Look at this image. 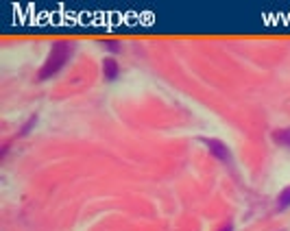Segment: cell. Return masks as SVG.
Listing matches in <instances>:
<instances>
[{
	"instance_id": "cell-1",
	"label": "cell",
	"mask_w": 290,
	"mask_h": 231,
	"mask_svg": "<svg viewBox=\"0 0 290 231\" xmlns=\"http://www.w3.org/2000/svg\"><path fill=\"white\" fill-rule=\"evenodd\" d=\"M68 57H70V44H66V42H57V44L53 46V50H50L44 68L40 70V79H48V76L57 74V72L66 66Z\"/></svg>"
},
{
	"instance_id": "cell-4",
	"label": "cell",
	"mask_w": 290,
	"mask_h": 231,
	"mask_svg": "<svg viewBox=\"0 0 290 231\" xmlns=\"http://www.w3.org/2000/svg\"><path fill=\"white\" fill-rule=\"evenodd\" d=\"M277 205H279V209H286V207H290V187H286V190L279 194Z\"/></svg>"
},
{
	"instance_id": "cell-3",
	"label": "cell",
	"mask_w": 290,
	"mask_h": 231,
	"mask_svg": "<svg viewBox=\"0 0 290 231\" xmlns=\"http://www.w3.org/2000/svg\"><path fill=\"white\" fill-rule=\"evenodd\" d=\"M103 70H105V79L107 81H114L116 76H118V63L114 59H105L103 61Z\"/></svg>"
},
{
	"instance_id": "cell-5",
	"label": "cell",
	"mask_w": 290,
	"mask_h": 231,
	"mask_svg": "<svg viewBox=\"0 0 290 231\" xmlns=\"http://www.w3.org/2000/svg\"><path fill=\"white\" fill-rule=\"evenodd\" d=\"M275 140H277L279 144H288L290 146V131H277L275 133Z\"/></svg>"
},
{
	"instance_id": "cell-6",
	"label": "cell",
	"mask_w": 290,
	"mask_h": 231,
	"mask_svg": "<svg viewBox=\"0 0 290 231\" xmlns=\"http://www.w3.org/2000/svg\"><path fill=\"white\" fill-rule=\"evenodd\" d=\"M221 231H234V227H231V225H227V227H223Z\"/></svg>"
},
{
	"instance_id": "cell-2",
	"label": "cell",
	"mask_w": 290,
	"mask_h": 231,
	"mask_svg": "<svg viewBox=\"0 0 290 231\" xmlns=\"http://www.w3.org/2000/svg\"><path fill=\"white\" fill-rule=\"evenodd\" d=\"M201 140L205 142V146L209 148V153H212L214 157H219V160H223V162H227V160H229V148L225 146L223 142L212 140V138H201Z\"/></svg>"
}]
</instances>
